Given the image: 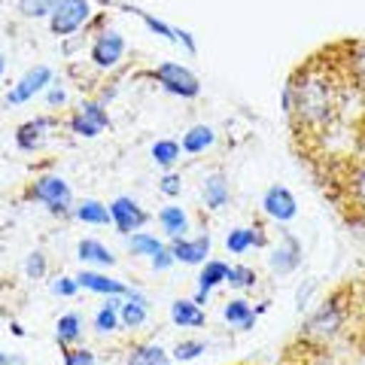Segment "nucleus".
I'll return each instance as SVG.
<instances>
[{
  "label": "nucleus",
  "instance_id": "nucleus-1",
  "mask_svg": "<svg viewBox=\"0 0 365 365\" xmlns=\"http://www.w3.org/2000/svg\"><path fill=\"white\" fill-rule=\"evenodd\" d=\"M287 113L289 122L302 134H326V128L338 119L341 104H344V86L338 79V71L326 61H307L287 86Z\"/></svg>",
  "mask_w": 365,
  "mask_h": 365
},
{
  "label": "nucleus",
  "instance_id": "nucleus-2",
  "mask_svg": "<svg viewBox=\"0 0 365 365\" xmlns=\"http://www.w3.org/2000/svg\"><path fill=\"white\" fill-rule=\"evenodd\" d=\"M25 198L43 204V207L49 213H55V216H67V213H71V207H73L71 186H67L61 177H55V174H46L40 180H34L31 189L25 192Z\"/></svg>",
  "mask_w": 365,
  "mask_h": 365
},
{
  "label": "nucleus",
  "instance_id": "nucleus-3",
  "mask_svg": "<svg viewBox=\"0 0 365 365\" xmlns=\"http://www.w3.org/2000/svg\"><path fill=\"white\" fill-rule=\"evenodd\" d=\"M91 19L88 0H58L49 13V31L55 37H71Z\"/></svg>",
  "mask_w": 365,
  "mask_h": 365
},
{
  "label": "nucleus",
  "instance_id": "nucleus-4",
  "mask_svg": "<svg viewBox=\"0 0 365 365\" xmlns=\"http://www.w3.org/2000/svg\"><path fill=\"white\" fill-rule=\"evenodd\" d=\"M153 79H158V86H162L165 91H170V95H177V98H198L201 95L198 76L192 73L189 67L177 64V61L158 64L153 71Z\"/></svg>",
  "mask_w": 365,
  "mask_h": 365
},
{
  "label": "nucleus",
  "instance_id": "nucleus-5",
  "mask_svg": "<svg viewBox=\"0 0 365 365\" xmlns=\"http://www.w3.org/2000/svg\"><path fill=\"white\" fill-rule=\"evenodd\" d=\"M341 323H344V307H341V299H329L323 307H317V314L304 323V338L311 341H326L332 338Z\"/></svg>",
  "mask_w": 365,
  "mask_h": 365
},
{
  "label": "nucleus",
  "instance_id": "nucleus-6",
  "mask_svg": "<svg viewBox=\"0 0 365 365\" xmlns=\"http://www.w3.org/2000/svg\"><path fill=\"white\" fill-rule=\"evenodd\" d=\"M107 207H110L113 225H116L122 235H134V232H140V228L150 222V213H146L134 198H116L113 204H107Z\"/></svg>",
  "mask_w": 365,
  "mask_h": 365
},
{
  "label": "nucleus",
  "instance_id": "nucleus-7",
  "mask_svg": "<svg viewBox=\"0 0 365 365\" xmlns=\"http://www.w3.org/2000/svg\"><path fill=\"white\" fill-rule=\"evenodd\" d=\"M49 83H52V71H49V67H31V71L21 76L13 88H9L6 104H9V107L28 104V101H31V98H37L43 88H49Z\"/></svg>",
  "mask_w": 365,
  "mask_h": 365
},
{
  "label": "nucleus",
  "instance_id": "nucleus-8",
  "mask_svg": "<svg viewBox=\"0 0 365 365\" xmlns=\"http://www.w3.org/2000/svg\"><path fill=\"white\" fill-rule=\"evenodd\" d=\"M262 210L277 222H289V220H295V213H299V201H295V195L287 186H271L265 195H262Z\"/></svg>",
  "mask_w": 365,
  "mask_h": 365
},
{
  "label": "nucleus",
  "instance_id": "nucleus-9",
  "mask_svg": "<svg viewBox=\"0 0 365 365\" xmlns=\"http://www.w3.org/2000/svg\"><path fill=\"white\" fill-rule=\"evenodd\" d=\"M122 55H125V37L116 31H104L95 40V46H91V61H95V67H101V71L116 67L122 61Z\"/></svg>",
  "mask_w": 365,
  "mask_h": 365
},
{
  "label": "nucleus",
  "instance_id": "nucleus-10",
  "mask_svg": "<svg viewBox=\"0 0 365 365\" xmlns=\"http://www.w3.org/2000/svg\"><path fill=\"white\" fill-rule=\"evenodd\" d=\"M268 265L274 274H292L302 265V244L299 237H292L289 232H280V244L274 247V253L268 256Z\"/></svg>",
  "mask_w": 365,
  "mask_h": 365
},
{
  "label": "nucleus",
  "instance_id": "nucleus-11",
  "mask_svg": "<svg viewBox=\"0 0 365 365\" xmlns=\"http://www.w3.org/2000/svg\"><path fill=\"white\" fill-rule=\"evenodd\" d=\"M55 128H58V119H52V116H40V119H31V122H25V125H19V131H16L19 150L37 153L40 146L46 143L49 131H55Z\"/></svg>",
  "mask_w": 365,
  "mask_h": 365
},
{
  "label": "nucleus",
  "instance_id": "nucleus-12",
  "mask_svg": "<svg viewBox=\"0 0 365 365\" xmlns=\"http://www.w3.org/2000/svg\"><path fill=\"white\" fill-rule=\"evenodd\" d=\"M67 125H71V131L79 134V137H98L110 125V116H107V110L101 104L88 101V104H83V110H79Z\"/></svg>",
  "mask_w": 365,
  "mask_h": 365
},
{
  "label": "nucleus",
  "instance_id": "nucleus-13",
  "mask_svg": "<svg viewBox=\"0 0 365 365\" xmlns=\"http://www.w3.org/2000/svg\"><path fill=\"white\" fill-rule=\"evenodd\" d=\"M122 9H128V13H134L137 19L143 21L150 31H155L158 37H165V40H174V43H182V49H186L189 55H195V40L189 37V31H182V28H174V25H168V21L162 19H155L150 13H143V9H137V6H128V4H122Z\"/></svg>",
  "mask_w": 365,
  "mask_h": 365
},
{
  "label": "nucleus",
  "instance_id": "nucleus-14",
  "mask_svg": "<svg viewBox=\"0 0 365 365\" xmlns=\"http://www.w3.org/2000/svg\"><path fill=\"white\" fill-rule=\"evenodd\" d=\"M170 253H174V259L182 262V265H204L210 256V237L201 235L195 241L177 237V241H170Z\"/></svg>",
  "mask_w": 365,
  "mask_h": 365
},
{
  "label": "nucleus",
  "instance_id": "nucleus-15",
  "mask_svg": "<svg viewBox=\"0 0 365 365\" xmlns=\"http://www.w3.org/2000/svg\"><path fill=\"white\" fill-rule=\"evenodd\" d=\"M228 277V265L220 259H210V262H204L201 265V274H198V292H195V304H204L207 302V295L216 289V287H222Z\"/></svg>",
  "mask_w": 365,
  "mask_h": 365
},
{
  "label": "nucleus",
  "instance_id": "nucleus-16",
  "mask_svg": "<svg viewBox=\"0 0 365 365\" xmlns=\"http://www.w3.org/2000/svg\"><path fill=\"white\" fill-rule=\"evenodd\" d=\"M76 283H79L83 289L101 292V295H122V299L134 295V289H128L122 280H113V277H107V274H98V271H83V274H76Z\"/></svg>",
  "mask_w": 365,
  "mask_h": 365
},
{
  "label": "nucleus",
  "instance_id": "nucleus-17",
  "mask_svg": "<svg viewBox=\"0 0 365 365\" xmlns=\"http://www.w3.org/2000/svg\"><path fill=\"white\" fill-rule=\"evenodd\" d=\"M146 317H150V302L143 299V295H128V299L119 302V323L125 329H137L146 323Z\"/></svg>",
  "mask_w": 365,
  "mask_h": 365
},
{
  "label": "nucleus",
  "instance_id": "nucleus-18",
  "mask_svg": "<svg viewBox=\"0 0 365 365\" xmlns=\"http://www.w3.org/2000/svg\"><path fill=\"white\" fill-rule=\"evenodd\" d=\"M170 319H174V326H180V329H201L204 323H207L201 304L189 302V299H177L174 304H170Z\"/></svg>",
  "mask_w": 365,
  "mask_h": 365
},
{
  "label": "nucleus",
  "instance_id": "nucleus-19",
  "mask_svg": "<svg viewBox=\"0 0 365 365\" xmlns=\"http://www.w3.org/2000/svg\"><path fill=\"white\" fill-rule=\"evenodd\" d=\"M222 317H225V323L232 326V329H237V332H250V329L256 326V311L250 307V302H244V299H232L225 304V311H222Z\"/></svg>",
  "mask_w": 365,
  "mask_h": 365
},
{
  "label": "nucleus",
  "instance_id": "nucleus-20",
  "mask_svg": "<svg viewBox=\"0 0 365 365\" xmlns=\"http://www.w3.org/2000/svg\"><path fill=\"white\" fill-rule=\"evenodd\" d=\"M228 198H232V192H228L225 174H220V170L207 174V180H204V204H207L210 210H222Z\"/></svg>",
  "mask_w": 365,
  "mask_h": 365
},
{
  "label": "nucleus",
  "instance_id": "nucleus-21",
  "mask_svg": "<svg viewBox=\"0 0 365 365\" xmlns=\"http://www.w3.org/2000/svg\"><path fill=\"white\" fill-rule=\"evenodd\" d=\"M262 244H265V237H262L259 228H232L225 237V250L235 256H244L247 250L262 247Z\"/></svg>",
  "mask_w": 365,
  "mask_h": 365
},
{
  "label": "nucleus",
  "instance_id": "nucleus-22",
  "mask_svg": "<svg viewBox=\"0 0 365 365\" xmlns=\"http://www.w3.org/2000/svg\"><path fill=\"white\" fill-rule=\"evenodd\" d=\"M216 143V131L210 128V125H192V128L186 131V137H182V153L189 155H198L204 150H210V146Z\"/></svg>",
  "mask_w": 365,
  "mask_h": 365
},
{
  "label": "nucleus",
  "instance_id": "nucleus-23",
  "mask_svg": "<svg viewBox=\"0 0 365 365\" xmlns=\"http://www.w3.org/2000/svg\"><path fill=\"white\" fill-rule=\"evenodd\" d=\"M158 222H162V232H168L170 241H177V237L186 235L189 216L182 207H177V204H168V207H162V213H158Z\"/></svg>",
  "mask_w": 365,
  "mask_h": 365
},
{
  "label": "nucleus",
  "instance_id": "nucleus-24",
  "mask_svg": "<svg viewBox=\"0 0 365 365\" xmlns=\"http://www.w3.org/2000/svg\"><path fill=\"white\" fill-rule=\"evenodd\" d=\"M76 256L83 259V262H91V265H104V268L116 265V256H113L101 241H95V237H86V241H79Z\"/></svg>",
  "mask_w": 365,
  "mask_h": 365
},
{
  "label": "nucleus",
  "instance_id": "nucleus-25",
  "mask_svg": "<svg viewBox=\"0 0 365 365\" xmlns=\"http://www.w3.org/2000/svg\"><path fill=\"white\" fill-rule=\"evenodd\" d=\"M76 220L79 222H86V225H110V207L107 204H101L95 198H86V201H79V207H76Z\"/></svg>",
  "mask_w": 365,
  "mask_h": 365
},
{
  "label": "nucleus",
  "instance_id": "nucleus-26",
  "mask_svg": "<svg viewBox=\"0 0 365 365\" xmlns=\"http://www.w3.org/2000/svg\"><path fill=\"white\" fill-rule=\"evenodd\" d=\"M55 335H58V344L61 347H73L79 338H83V317L79 314H64L58 319V326H55Z\"/></svg>",
  "mask_w": 365,
  "mask_h": 365
},
{
  "label": "nucleus",
  "instance_id": "nucleus-27",
  "mask_svg": "<svg viewBox=\"0 0 365 365\" xmlns=\"http://www.w3.org/2000/svg\"><path fill=\"white\" fill-rule=\"evenodd\" d=\"M344 67H347V76L353 79V86H359L362 95H365V40L350 46Z\"/></svg>",
  "mask_w": 365,
  "mask_h": 365
},
{
  "label": "nucleus",
  "instance_id": "nucleus-28",
  "mask_svg": "<svg viewBox=\"0 0 365 365\" xmlns=\"http://www.w3.org/2000/svg\"><path fill=\"white\" fill-rule=\"evenodd\" d=\"M128 250H131V256H143V259H153L158 256L165 250V244L158 241L155 235H146V232H134L128 235Z\"/></svg>",
  "mask_w": 365,
  "mask_h": 365
},
{
  "label": "nucleus",
  "instance_id": "nucleus-29",
  "mask_svg": "<svg viewBox=\"0 0 365 365\" xmlns=\"http://www.w3.org/2000/svg\"><path fill=\"white\" fill-rule=\"evenodd\" d=\"M344 192H347V198H350L353 207H359V210L365 213V165H356V168H353L350 174H347Z\"/></svg>",
  "mask_w": 365,
  "mask_h": 365
},
{
  "label": "nucleus",
  "instance_id": "nucleus-30",
  "mask_svg": "<svg viewBox=\"0 0 365 365\" xmlns=\"http://www.w3.org/2000/svg\"><path fill=\"white\" fill-rule=\"evenodd\" d=\"M180 153H182V146L177 140H170V137H165V140H155L153 143V162L155 165H162L165 170H170L177 162H180Z\"/></svg>",
  "mask_w": 365,
  "mask_h": 365
},
{
  "label": "nucleus",
  "instance_id": "nucleus-31",
  "mask_svg": "<svg viewBox=\"0 0 365 365\" xmlns=\"http://www.w3.org/2000/svg\"><path fill=\"white\" fill-rule=\"evenodd\" d=\"M128 365H170V359L158 344H143L128 356Z\"/></svg>",
  "mask_w": 365,
  "mask_h": 365
},
{
  "label": "nucleus",
  "instance_id": "nucleus-32",
  "mask_svg": "<svg viewBox=\"0 0 365 365\" xmlns=\"http://www.w3.org/2000/svg\"><path fill=\"white\" fill-rule=\"evenodd\" d=\"M95 329L98 332H113V329H119V302H107L101 311L95 314Z\"/></svg>",
  "mask_w": 365,
  "mask_h": 365
},
{
  "label": "nucleus",
  "instance_id": "nucleus-33",
  "mask_svg": "<svg viewBox=\"0 0 365 365\" xmlns=\"http://www.w3.org/2000/svg\"><path fill=\"white\" fill-rule=\"evenodd\" d=\"M225 283H228L232 289H253V287H256V271H253V268H247V265L228 268Z\"/></svg>",
  "mask_w": 365,
  "mask_h": 365
},
{
  "label": "nucleus",
  "instance_id": "nucleus-34",
  "mask_svg": "<svg viewBox=\"0 0 365 365\" xmlns=\"http://www.w3.org/2000/svg\"><path fill=\"white\" fill-rule=\"evenodd\" d=\"M55 4H58V0H19V9H21V16H28V19H43L52 13Z\"/></svg>",
  "mask_w": 365,
  "mask_h": 365
},
{
  "label": "nucleus",
  "instance_id": "nucleus-35",
  "mask_svg": "<svg viewBox=\"0 0 365 365\" xmlns=\"http://www.w3.org/2000/svg\"><path fill=\"white\" fill-rule=\"evenodd\" d=\"M204 350H207V344H204V341H182V344L174 347V359H180V362L198 359Z\"/></svg>",
  "mask_w": 365,
  "mask_h": 365
},
{
  "label": "nucleus",
  "instance_id": "nucleus-36",
  "mask_svg": "<svg viewBox=\"0 0 365 365\" xmlns=\"http://www.w3.org/2000/svg\"><path fill=\"white\" fill-rule=\"evenodd\" d=\"M64 365H98V359L88 350L79 347H64Z\"/></svg>",
  "mask_w": 365,
  "mask_h": 365
},
{
  "label": "nucleus",
  "instance_id": "nucleus-37",
  "mask_svg": "<svg viewBox=\"0 0 365 365\" xmlns=\"http://www.w3.org/2000/svg\"><path fill=\"white\" fill-rule=\"evenodd\" d=\"M79 289H83V287L76 283V277H58V280L52 283V292H55V295H61V299H73Z\"/></svg>",
  "mask_w": 365,
  "mask_h": 365
},
{
  "label": "nucleus",
  "instance_id": "nucleus-38",
  "mask_svg": "<svg viewBox=\"0 0 365 365\" xmlns=\"http://www.w3.org/2000/svg\"><path fill=\"white\" fill-rule=\"evenodd\" d=\"M25 274H28L31 280H40V277H43V274H46V259H43V253H31V256H28Z\"/></svg>",
  "mask_w": 365,
  "mask_h": 365
},
{
  "label": "nucleus",
  "instance_id": "nucleus-39",
  "mask_svg": "<svg viewBox=\"0 0 365 365\" xmlns=\"http://www.w3.org/2000/svg\"><path fill=\"white\" fill-rule=\"evenodd\" d=\"M158 189H162L165 195H180V189H182L180 174H174V170H168V174L162 177V182H158Z\"/></svg>",
  "mask_w": 365,
  "mask_h": 365
},
{
  "label": "nucleus",
  "instance_id": "nucleus-40",
  "mask_svg": "<svg viewBox=\"0 0 365 365\" xmlns=\"http://www.w3.org/2000/svg\"><path fill=\"white\" fill-rule=\"evenodd\" d=\"M150 262H153V268H155V271H168V268H170V265H174V262H177V259H174V253H170V250L165 247V250H162V253H158V256H153Z\"/></svg>",
  "mask_w": 365,
  "mask_h": 365
},
{
  "label": "nucleus",
  "instance_id": "nucleus-41",
  "mask_svg": "<svg viewBox=\"0 0 365 365\" xmlns=\"http://www.w3.org/2000/svg\"><path fill=\"white\" fill-rule=\"evenodd\" d=\"M46 101H49V107H61L67 98H64V91L58 86H49V91H46Z\"/></svg>",
  "mask_w": 365,
  "mask_h": 365
},
{
  "label": "nucleus",
  "instance_id": "nucleus-42",
  "mask_svg": "<svg viewBox=\"0 0 365 365\" xmlns=\"http://www.w3.org/2000/svg\"><path fill=\"white\" fill-rule=\"evenodd\" d=\"M0 365H21L19 359H13V356H6L4 350H0Z\"/></svg>",
  "mask_w": 365,
  "mask_h": 365
},
{
  "label": "nucleus",
  "instance_id": "nucleus-43",
  "mask_svg": "<svg viewBox=\"0 0 365 365\" xmlns=\"http://www.w3.org/2000/svg\"><path fill=\"white\" fill-rule=\"evenodd\" d=\"M4 71H6V58L0 55V76H4Z\"/></svg>",
  "mask_w": 365,
  "mask_h": 365
}]
</instances>
